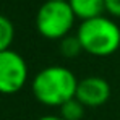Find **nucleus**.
<instances>
[{
  "mask_svg": "<svg viewBox=\"0 0 120 120\" xmlns=\"http://www.w3.org/2000/svg\"><path fill=\"white\" fill-rule=\"evenodd\" d=\"M36 120H63V119L60 115H42V117H39Z\"/></svg>",
  "mask_w": 120,
  "mask_h": 120,
  "instance_id": "9b49d317",
  "label": "nucleus"
},
{
  "mask_svg": "<svg viewBox=\"0 0 120 120\" xmlns=\"http://www.w3.org/2000/svg\"><path fill=\"white\" fill-rule=\"evenodd\" d=\"M28 65L18 52L8 49L0 52V93L16 94L28 81Z\"/></svg>",
  "mask_w": 120,
  "mask_h": 120,
  "instance_id": "20e7f679",
  "label": "nucleus"
},
{
  "mask_svg": "<svg viewBox=\"0 0 120 120\" xmlns=\"http://www.w3.org/2000/svg\"><path fill=\"white\" fill-rule=\"evenodd\" d=\"M84 105L81 104L76 98L70 99L68 102H65L63 105H60L59 110H60V117L63 120H81L83 115H84Z\"/></svg>",
  "mask_w": 120,
  "mask_h": 120,
  "instance_id": "0eeeda50",
  "label": "nucleus"
},
{
  "mask_svg": "<svg viewBox=\"0 0 120 120\" xmlns=\"http://www.w3.org/2000/svg\"><path fill=\"white\" fill-rule=\"evenodd\" d=\"M104 2H105V11L114 18H120V0H104Z\"/></svg>",
  "mask_w": 120,
  "mask_h": 120,
  "instance_id": "9d476101",
  "label": "nucleus"
},
{
  "mask_svg": "<svg viewBox=\"0 0 120 120\" xmlns=\"http://www.w3.org/2000/svg\"><path fill=\"white\" fill-rule=\"evenodd\" d=\"M75 98L84 107H101L110 98V84L102 76H86L78 81Z\"/></svg>",
  "mask_w": 120,
  "mask_h": 120,
  "instance_id": "39448f33",
  "label": "nucleus"
},
{
  "mask_svg": "<svg viewBox=\"0 0 120 120\" xmlns=\"http://www.w3.org/2000/svg\"><path fill=\"white\" fill-rule=\"evenodd\" d=\"M76 38L83 52L93 57H109L120 49V28L109 16L81 21Z\"/></svg>",
  "mask_w": 120,
  "mask_h": 120,
  "instance_id": "f03ea898",
  "label": "nucleus"
},
{
  "mask_svg": "<svg viewBox=\"0 0 120 120\" xmlns=\"http://www.w3.org/2000/svg\"><path fill=\"white\" fill-rule=\"evenodd\" d=\"M76 16L68 2L45 0L36 15V29L49 41H62L70 34Z\"/></svg>",
  "mask_w": 120,
  "mask_h": 120,
  "instance_id": "7ed1b4c3",
  "label": "nucleus"
},
{
  "mask_svg": "<svg viewBox=\"0 0 120 120\" xmlns=\"http://www.w3.org/2000/svg\"><path fill=\"white\" fill-rule=\"evenodd\" d=\"M60 54L63 55V57H67V59H73V57H76V55H80V52H83V49H81V44L78 38H76V34L75 36H67V38H63V39L60 41Z\"/></svg>",
  "mask_w": 120,
  "mask_h": 120,
  "instance_id": "1a4fd4ad",
  "label": "nucleus"
},
{
  "mask_svg": "<svg viewBox=\"0 0 120 120\" xmlns=\"http://www.w3.org/2000/svg\"><path fill=\"white\" fill-rule=\"evenodd\" d=\"M15 39V26L7 16L0 15V52L8 50Z\"/></svg>",
  "mask_w": 120,
  "mask_h": 120,
  "instance_id": "6e6552de",
  "label": "nucleus"
},
{
  "mask_svg": "<svg viewBox=\"0 0 120 120\" xmlns=\"http://www.w3.org/2000/svg\"><path fill=\"white\" fill-rule=\"evenodd\" d=\"M63 2H68V0H63Z\"/></svg>",
  "mask_w": 120,
  "mask_h": 120,
  "instance_id": "f8f14e48",
  "label": "nucleus"
},
{
  "mask_svg": "<svg viewBox=\"0 0 120 120\" xmlns=\"http://www.w3.org/2000/svg\"><path fill=\"white\" fill-rule=\"evenodd\" d=\"M78 81L67 67L49 65L36 73L31 81V91L38 102L47 107H60L75 98Z\"/></svg>",
  "mask_w": 120,
  "mask_h": 120,
  "instance_id": "f257e3e1",
  "label": "nucleus"
},
{
  "mask_svg": "<svg viewBox=\"0 0 120 120\" xmlns=\"http://www.w3.org/2000/svg\"><path fill=\"white\" fill-rule=\"evenodd\" d=\"M76 20L86 21L102 16L105 11V2L104 0H68Z\"/></svg>",
  "mask_w": 120,
  "mask_h": 120,
  "instance_id": "423d86ee",
  "label": "nucleus"
}]
</instances>
